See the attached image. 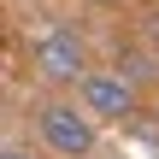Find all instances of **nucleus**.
<instances>
[{
  "instance_id": "obj_1",
  "label": "nucleus",
  "mask_w": 159,
  "mask_h": 159,
  "mask_svg": "<svg viewBox=\"0 0 159 159\" xmlns=\"http://www.w3.org/2000/svg\"><path fill=\"white\" fill-rule=\"evenodd\" d=\"M35 136L53 159H89L100 142V118L83 100H41L35 106Z\"/></svg>"
},
{
  "instance_id": "obj_2",
  "label": "nucleus",
  "mask_w": 159,
  "mask_h": 159,
  "mask_svg": "<svg viewBox=\"0 0 159 159\" xmlns=\"http://www.w3.org/2000/svg\"><path fill=\"white\" fill-rule=\"evenodd\" d=\"M30 71H35L47 89H77L94 65H89V53H83V35H77L71 24H53V30H41V41L30 47Z\"/></svg>"
},
{
  "instance_id": "obj_3",
  "label": "nucleus",
  "mask_w": 159,
  "mask_h": 159,
  "mask_svg": "<svg viewBox=\"0 0 159 159\" xmlns=\"http://www.w3.org/2000/svg\"><path fill=\"white\" fill-rule=\"evenodd\" d=\"M77 100L94 112V118H112V124H130L136 112H142V94H136V77L130 71H89L83 83H77Z\"/></svg>"
},
{
  "instance_id": "obj_4",
  "label": "nucleus",
  "mask_w": 159,
  "mask_h": 159,
  "mask_svg": "<svg viewBox=\"0 0 159 159\" xmlns=\"http://www.w3.org/2000/svg\"><path fill=\"white\" fill-rule=\"evenodd\" d=\"M148 118H153V112H136V118H130V136H136V142H148V148L159 153V124H148Z\"/></svg>"
},
{
  "instance_id": "obj_5",
  "label": "nucleus",
  "mask_w": 159,
  "mask_h": 159,
  "mask_svg": "<svg viewBox=\"0 0 159 159\" xmlns=\"http://www.w3.org/2000/svg\"><path fill=\"white\" fill-rule=\"evenodd\" d=\"M0 159H30V153H24V148H0Z\"/></svg>"
},
{
  "instance_id": "obj_6",
  "label": "nucleus",
  "mask_w": 159,
  "mask_h": 159,
  "mask_svg": "<svg viewBox=\"0 0 159 159\" xmlns=\"http://www.w3.org/2000/svg\"><path fill=\"white\" fill-rule=\"evenodd\" d=\"M89 6H106V12H112V6H130V0H89Z\"/></svg>"
}]
</instances>
